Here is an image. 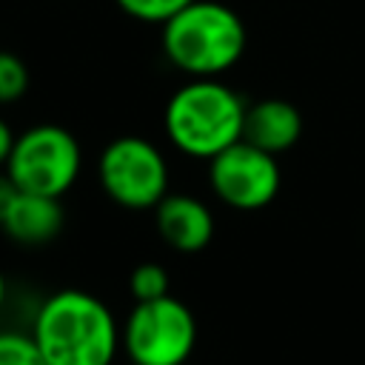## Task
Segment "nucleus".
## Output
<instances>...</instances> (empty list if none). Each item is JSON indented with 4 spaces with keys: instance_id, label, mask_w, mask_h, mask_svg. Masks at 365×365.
Returning a JSON list of instances; mask_svg holds the SVG:
<instances>
[{
    "instance_id": "obj_3",
    "label": "nucleus",
    "mask_w": 365,
    "mask_h": 365,
    "mask_svg": "<svg viewBox=\"0 0 365 365\" xmlns=\"http://www.w3.org/2000/svg\"><path fill=\"white\" fill-rule=\"evenodd\" d=\"M160 46L165 60L188 80L222 77L248 46L242 17L220 0H194L163 23Z\"/></svg>"
},
{
    "instance_id": "obj_14",
    "label": "nucleus",
    "mask_w": 365,
    "mask_h": 365,
    "mask_svg": "<svg viewBox=\"0 0 365 365\" xmlns=\"http://www.w3.org/2000/svg\"><path fill=\"white\" fill-rule=\"evenodd\" d=\"M128 17L143 20V23H165L171 20L180 9H185L194 0H114Z\"/></svg>"
},
{
    "instance_id": "obj_6",
    "label": "nucleus",
    "mask_w": 365,
    "mask_h": 365,
    "mask_svg": "<svg viewBox=\"0 0 365 365\" xmlns=\"http://www.w3.org/2000/svg\"><path fill=\"white\" fill-rule=\"evenodd\" d=\"M123 345L134 365H182L197 345L194 311L171 294L137 302L125 319Z\"/></svg>"
},
{
    "instance_id": "obj_2",
    "label": "nucleus",
    "mask_w": 365,
    "mask_h": 365,
    "mask_svg": "<svg viewBox=\"0 0 365 365\" xmlns=\"http://www.w3.org/2000/svg\"><path fill=\"white\" fill-rule=\"evenodd\" d=\"M245 100L220 77L185 80L165 103L163 128L177 151L194 160H214L242 140Z\"/></svg>"
},
{
    "instance_id": "obj_5",
    "label": "nucleus",
    "mask_w": 365,
    "mask_h": 365,
    "mask_svg": "<svg viewBox=\"0 0 365 365\" xmlns=\"http://www.w3.org/2000/svg\"><path fill=\"white\" fill-rule=\"evenodd\" d=\"M97 180L111 202L128 211H148L168 194L171 171L165 154L151 140L125 134L100 151Z\"/></svg>"
},
{
    "instance_id": "obj_12",
    "label": "nucleus",
    "mask_w": 365,
    "mask_h": 365,
    "mask_svg": "<svg viewBox=\"0 0 365 365\" xmlns=\"http://www.w3.org/2000/svg\"><path fill=\"white\" fill-rule=\"evenodd\" d=\"M0 365H48L31 334L0 331Z\"/></svg>"
},
{
    "instance_id": "obj_17",
    "label": "nucleus",
    "mask_w": 365,
    "mask_h": 365,
    "mask_svg": "<svg viewBox=\"0 0 365 365\" xmlns=\"http://www.w3.org/2000/svg\"><path fill=\"white\" fill-rule=\"evenodd\" d=\"M3 302H6V277L0 271V308H3Z\"/></svg>"
},
{
    "instance_id": "obj_4",
    "label": "nucleus",
    "mask_w": 365,
    "mask_h": 365,
    "mask_svg": "<svg viewBox=\"0 0 365 365\" xmlns=\"http://www.w3.org/2000/svg\"><path fill=\"white\" fill-rule=\"evenodd\" d=\"M83 148L77 137L54 123L31 125L14 137L11 154L6 160V174L20 191L63 197L80 177Z\"/></svg>"
},
{
    "instance_id": "obj_7",
    "label": "nucleus",
    "mask_w": 365,
    "mask_h": 365,
    "mask_svg": "<svg viewBox=\"0 0 365 365\" xmlns=\"http://www.w3.org/2000/svg\"><path fill=\"white\" fill-rule=\"evenodd\" d=\"M208 185L222 205L234 211H259L279 194L282 171L274 154L240 140L208 160Z\"/></svg>"
},
{
    "instance_id": "obj_1",
    "label": "nucleus",
    "mask_w": 365,
    "mask_h": 365,
    "mask_svg": "<svg viewBox=\"0 0 365 365\" xmlns=\"http://www.w3.org/2000/svg\"><path fill=\"white\" fill-rule=\"evenodd\" d=\"M31 336L48 365H111L123 331L100 297L66 288L37 308Z\"/></svg>"
},
{
    "instance_id": "obj_13",
    "label": "nucleus",
    "mask_w": 365,
    "mask_h": 365,
    "mask_svg": "<svg viewBox=\"0 0 365 365\" xmlns=\"http://www.w3.org/2000/svg\"><path fill=\"white\" fill-rule=\"evenodd\" d=\"M26 91H29V66L11 51H0V103H14Z\"/></svg>"
},
{
    "instance_id": "obj_16",
    "label": "nucleus",
    "mask_w": 365,
    "mask_h": 365,
    "mask_svg": "<svg viewBox=\"0 0 365 365\" xmlns=\"http://www.w3.org/2000/svg\"><path fill=\"white\" fill-rule=\"evenodd\" d=\"M14 131H11V125L0 117V171L6 168V160H9V154H11V145H14Z\"/></svg>"
},
{
    "instance_id": "obj_9",
    "label": "nucleus",
    "mask_w": 365,
    "mask_h": 365,
    "mask_svg": "<svg viewBox=\"0 0 365 365\" xmlns=\"http://www.w3.org/2000/svg\"><path fill=\"white\" fill-rule=\"evenodd\" d=\"M302 137V114L294 103L268 97L259 103H251L245 111V128L242 140L254 143L257 148L268 154H282Z\"/></svg>"
},
{
    "instance_id": "obj_15",
    "label": "nucleus",
    "mask_w": 365,
    "mask_h": 365,
    "mask_svg": "<svg viewBox=\"0 0 365 365\" xmlns=\"http://www.w3.org/2000/svg\"><path fill=\"white\" fill-rule=\"evenodd\" d=\"M17 194H20V188L11 182V177L6 171H0V222H3V217L11 208V202H14Z\"/></svg>"
},
{
    "instance_id": "obj_10",
    "label": "nucleus",
    "mask_w": 365,
    "mask_h": 365,
    "mask_svg": "<svg viewBox=\"0 0 365 365\" xmlns=\"http://www.w3.org/2000/svg\"><path fill=\"white\" fill-rule=\"evenodd\" d=\"M63 222H66V214H63V205L57 197L20 191L11 202V208L6 211L0 228L14 242L43 245L63 231Z\"/></svg>"
},
{
    "instance_id": "obj_11",
    "label": "nucleus",
    "mask_w": 365,
    "mask_h": 365,
    "mask_svg": "<svg viewBox=\"0 0 365 365\" xmlns=\"http://www.w3.org/2000/svg\"><path fill=\"white\" fill-rule=\"evenodd\" d=\"M168 271L160 262H143L131 271L128 277V288L134 302H151V299H163L168 297Z\"/></svg>"
},
{
    "instance_id": "obj_8",
    "label": "nucleus",
    "mask_w": 365,
    "mask_h": 365,
    "mask_svg": "<svg viewBox=\"0 0 365 365\" xmlns=\"http://www.w3.org/2000/svg\"><path fill=\"white\" fill-rule=\"evenodd\" d=\"M154 222L163 242L180 254H197L214 237L211 208L191 194H165L154 208Z\"/></svg>"
}]
</instances>
